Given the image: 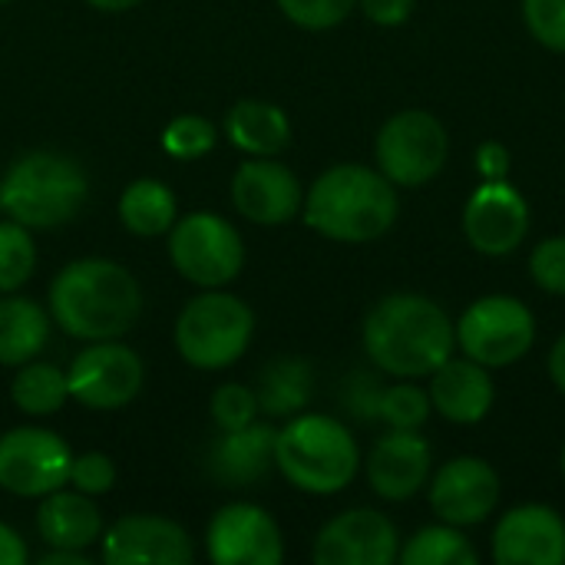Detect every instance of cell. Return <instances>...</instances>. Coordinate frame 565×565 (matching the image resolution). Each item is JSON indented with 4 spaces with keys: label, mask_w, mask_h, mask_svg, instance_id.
<instances>
[{
    "label": "cell",
    "mask_w": 565,
    "mask_h": 565,
    "mask_svg": "<svg viewBox=\"0 0 565 565\" xmlns=\"http://www.w3.org/2000/svg\"><path fill=\"white\" fill-rule=\"evenodd\" d=\"M371 364L391 377H430L457 351V324L427 295L401 291L381 298L361 331Z\"/></svg>",
    "instance_id": "6da1fadb"
},
{
    "label": "cell",
    "mask_w": 565,
    "mask_h": 565,
    "mask_svg": "<svg viewBox=\"0 0 565 565\" xmlns=\"http://www.w3.org/2000/svg\"><path fill=\"white\" fill-rule=\"evenodd\" d=\"M139 311V281L109 258H76L63 265L50 285V315L56 328L79 341H116L132 331Z\"/></svg>",
    "instance_id": "7a4b0ae2"
},
{
    "label": "cell",
    "mask_w": 565,
    "mask_h": 565,
    "mask_svg": "<svg viewBox=\"0 0 565 565\" xmlns=\"http://www.w3.org/2000/svg\"><path fill=\"white\" fill-rule=\"evenodd\" d=\"M305 222L331 242H374L397 222L401 202L394 182L371 166L341 162L315 179L305 192Z\"/></svg>",
    "instance_id": "3957f363"
},
{
    "label": "cell",
    "mask_w": 565,
    "mask_h": 565,
    "mask_svg": "<svg viewBox=\"0 0 565 565\" xmlns=\"http://www.w3.org/2000/svg\"><path fill=\"white\" fill-rule=\"evenodd\" d=\"M275 467L281 477L311 497L348 490L361 470L354 434L328 414H295L275 437Z\"/></svg>",
    "instance_id": "277c9868"
},
{
    "label": "cell",
    "mask_w": 565,
    "mask_h": 565,
    "mask_svg": "<svg viewBox=\"0 0 565 565\" xmlns=\"http://www.w3.org/2000/svg\"><path fill=\"white\" fill-rule=\"evenodd\" d=\"M89 182L76 159L63 152H26L0 179V212L20 225H66L86 202Z\"/></svg>",
    "instance_id": "5b68a950"
},
{
    "label": "cell",
    "mask_w": 565,
    "mask_h": 565,
    "mask_svg": "<svg viewBox=\"0 0 565 565\" xmlns=\"http://www.w3.org/2000/svg\"><path fill=\"white\" fill-rule=\"evenodd\" d=\"M255 315L228 291L205 288L175 318V351L185 364L199 371L232 367L252 344Z\"/></svg>",
    "instance_id": "8992f818"
},
{
    "label": "cell",
    "mask_w": 565,
    "mask_h": 565,
    "mask_svg": "<svg viewBox=\"0 0 565 565\" xmlns=\"http://www.w3.org/2000/svg\"><path fill=\"white\" fill-rule=\"evenodd\" d=\"M169 258L195 288H225L245 265V242L228 218L189 212L169 228Z\"/></svg>",
    "instance_id": "52a82bcc"
},
{
    "label": "cell",
    "mask_w": 565,
    "mask_h": 565,
    "mask_svg": "<svg viewBox=\"0 0 565 565\" xmlns=\"http://www.w3.org/2000/svg\"><path fill=\"white\" fill-rule=\"evenodd\" d=\"M536 341L533 311L513 295L477 298L457 321V348L483 367H510L530 354Z\"/></svg>",
    "instance_id": "ba28073f"
},
{
    "label": "cell",
    "mask_w": 565,
    "mask_h": 565,
    "mask_svg": "<svg viewBox=\"0 0 565 565\" xmlns=\"http://www.w3.org/2000/svg\"><path fill=\"white\" fill-rule=\"evenodd\" d=\"M450 139L444 122L427 113V109H404L394 113L374 142V159L377 169L394 182V185H424L440 175L447 166Z\"/></svg>",
    "instance_id": "9c48e42d"
},
{
    "label": "cell",
    "mask_w": 565,
    "mask_h": 565,
    "mask_svg": "<svg viewBox=\"0 0 565 565\" xmlns=\"http://www.w3.org/2000/svg\"><path fill=\"white\" fill-rule=\"evenodd\" d=\"M73 450L63 437L43 427H13L0 437V490L43 500L53 490H63L70 480Z\"/></svg>",
    "instance_id": "30bf717a"
},
{
    "label": "cell",
    "mask_w": 565,
    "mask_h": 565,
    "mask_svg": "<svg viewBox=\"0 0 565 565\" xmlns=\"http://www.w3.org/2000/svg\"><path fill=\"white\" fill-rule=\"evenodd\" d=\"M66 381L70 401L83 404L86 411H119L142 391L146 371L139 354L129 344H119V338L86 341L66 371Z\"/></svg>",
    "instance_id": "8fae6325"
},
{
    "label": "cell",
    "mask_w": 565,
    "mask_h": 565,
    "mask_svg": "<svg viewBox=\"0 0 565 565\" xmlns=\"http://www.w3.org/2000/svg\"><path fill=\"white\" fill-rule=\"evenodd\" d=\"M530 232V205L507 179H483V185L463 205L467 242L490 258H503L523 245Z\"/></svg>",
    "instance_id": "7c38bea8"
},
{
    "label": "cell",
    "mask_w": 565,
    "mask_h": 565,
    "mask_svg": "<svg viewBox=\"0 0 565 565\" xmlns=\"http://www.w3.org/2000/svg\"><path fill=\"white\" fill-rule=\"evenodd\" d=\"M205 550L215 565H278L285 559L278 523L255 503L222 507L209 523Z\"/></svg>",
    "instance_id": "4fadbf2b"
},
{
    "label": "cell",
    "mask_w": 565,
    "mask_h": 565,
    "mask_svg": "<svg viewBox=\"0 0 565 565\" xmlns=\"http://www.w3.org/2000/svg\"><path fill=\"white\" fill-rule=\"evenodd\" d=\"M311 556L318 565H391L401 556V536L384 513L361 507L324 523Z\"/></svg>",
    "instance_id": "5bb4252c"
},
{
    "label": "cell",
    "mask_w": 565,
    "mask_h": 565,
    "mask_svg": "<svg viewBox=\"0 0 565 565\" xmlns=\"http://www.w3.org/2000/svg\"><path fill=\"white\" fill-rule=\"evenodd\" d=\"M232 205L245 222L278 228L301 212L305 189L288 166L271 156H252L232 175Z\"/></svg>",
    "instance_id": "9a60e30c"
},
{
    "label": "cell",
    "mask_w": 565,
    "mask_h": 565,
    "mask_svg": "<svg viewBox=\"0 0 565 565\" xmlns=\"http://www.w3.org/2000/svg\"><path fill=\"white\" fill-rule=\"evenodd\" d=\"M430 507L450 526H477L483 523L500 503V477L480 457H457L447 460L430 477Z\"/></svg>",
    "instance_id": "2e32d148"
},
{
    "label": "cell",
    "mask_w": 565,
    "mask_h": 565,
    "mask_svg": "<svg viewBox=\"0 0 565 565\" xmlns=\"http://www.w3.org/2000/svg\"><path fill=\"white\" fill-rule=\"evenodd\" d=\"M192 536L166 516H122L103 536V563L109 565H189Z\"/></svg>",
    "instance_id": "e0dca14e"
},
{
    "label": "cell",
    "mask_w": 565,
    "mask_h": 565,
    "mask_svg": "<svg viewBox=\"0 0 565 565\" xmlns=\"http://www.w3.org/2000/svg\"><path fill=\"white\" fill-rule=\"evenodd\" d=\"M493 559L500 565H563L565 520L543 503L513 507L493 530Z\"/></svg>",
    "instance_id": "ac0fdd59"
},
{
    "label": "cell",
    "mask_w": 565,
    "mask_h": 565,
    "mask_svg": "<svg viewBox=\"0 0 565 565\" xmlns=\"http://www.w3.org/2000/svg\"><path fill=\"white\" fill-rule=\"evenodd\" d=\"M430 444L417 430H391L367 457V480L381 500L404 503L430 483Z\"/></svg>",
    "instance_id": "d6986e66"
},
{
    "label": "cell",
    "mask_w": 565,
    "mask_h": 565,
    "mask_svg": "<svg viewBox=\"0 0 565 565\" xmlns=\"http://www.w3.org/2000/svg\"><path fill=\"white\" fill-rule=\"evenodd\" d=\"M430 404L440 417H447L450 424H480L493 401H497V387L490 377V367L463 358H447L434 374H430Z\"/></svg>",
    "instance_id": "ffe728a7"
},
{
    "label": "cell",
    "mask_w": 565,
    "mask_h": 565,
    "mask_svg": "<svg viewBox=\"0 0 565 565\" xmlns=\"http://www.w3.org/2000/svg\"><path fill=\"white\" fill-rule=\"evenodd\" d=\"M275 437L271 424L252 420L238 430H222V437L209 447V473L225 490L255 487L275 467Z\"/></svg>",
    "instance_id": "44dd1931"
},
{
    "label": "cell",
    "mask_w": 565,
    "mask_h": 565,
    "mask_svg": "<svg viewBox=\"0 0 565 565\" xmlns=\"http://www.w3.org/2000/svg\"><path fill=\"white\" fill-rule=\"evenodd\" d=\"M36 533L50 550L86 553L96 540H103V516L93 497L79 490H53L36 510Z\"/></svg>",
    "instance_id": "7402d4cb"
},
{
    "label": "cell",
    "mask_w": 565,
    "mask_h": 565,
    "mask_svg": "<svg viewBox=\"0 0 565 565\" xmlns=\"http://www.w3.org/2000/svg\"><path fill=\"white\" fill-rule=\"evenodd\" d=\"M225 136L245 156H278L291 142V119L265 99H242L225 116Z\"/></svg>",
    "instance_id": "603a6c76"
},
{
    "label": "cell",
    "mask_w": 565,
    "mask_h": 565,
    "mask_svg": "<svg viewBox=\"0 0 565 565\" xmlns=\"http://www.w3.org/2000/svg\"><path fill=\"white\" fill-rule=\"evenodd\" d=\"M50 341V315L23 295H0V367L33 361Z\"/></svg>",
    "instance_id": "cb8c5ba5"
},
{
    "label": "cell",
    "mask_w": 565,
    "mask_h": 565,
    "mask_svg": "<svg viewBox=\"0 0 565 565\" xmlns=\"http://www.w3.org/2000/svg\"><path fill=\"white\" fill-rule=\"evenodd\" d=\"M179 218L175 192L159 179H136L119 195V222L139 238L166 235Z\"/></svg>",
    "instance_id": "d4e9b609"
},
{
    "label": "cell",
    "mask_w": 565,
    "mask_h": 565,
    "mask_svg": "<svg viewBox=\"0 0 565 565\" xmlns=\"http://www.w3.org/2000/svg\"><path fill=\"white\" fill-rule=\"evenodd\" d=\"M315 377L301 358H278L271 361L255 387L258 411L268 417H295L311 404Z\"/></svg>",
    "instance_id": "484cf974"
},
{
    "label": "cell",
    "mask_w": 565,
    "mask_h": 565,
    "mask_svg": "<svg viewBox=\"0 0 565 565\" xmlns=\"http://www.w3.org/2000/svg\"><path fill=\"white\" fill-rule=\"evenodd\" d=\"M10 397H13L17 411H23L30 417H50V414L63 411V404L70 401L66 371H60L56 364H46V361H26V364H20V371L10 384Z\"/></svg>",
    "instance_id": "4316f807"
},
{
    "label": "cell",
    "mask_w": 565,
    "mask_h": 565,
    "mask_svg": "<svg viewBox=\"0 0 565 565\" xmlns=\"http://www.w3.org/2000/svg\"><path fill=\"white\" fill-rule=\"evenodd\" d=\"M397 563L404 565H477L480 553L473 550V543L463 536L460 526L440 523V526H427L420 533H414L407 540V546H401Z\"/></svg>",
    "instance_id": "83f0119b"
},
{
    "label": "cell",
    "mask_w": 565,
    "mask_h": 565,
    "mask_svg": "<svg viewBox=\"0 0 565 565\" xmlns=\"http://www.w3.org/2000/svg\"><path fill=\"white\" fill-rule=\"evenodd\" d=\"M36 268V245L26 225L3 218L0 222V295L20 291Z\"/></svg>",
    "instance_id": "f1b7e54d"
},
{
    "label": "cell",
    "mask_w": 565,
    "mask_h": 565,
    "mask_svg": "<svg viewBox=\"0 0 565 565\" xmlns=\"http://www.w3.org/2000/svg\"><path fill=\"white\" fill-rule=\"evenodd\" d=\"M434 404L430 394L417 384H391L377 394L374 420L387 424L391 430H420L430 417Z\"/></svg>",
    "instance_id": "f546056e"
},
{
    "label": "cell",
    "mask_w": 565,
    "mask_h": 565,
    "mask_svg": "<svg viewBox=\"0 0 565 565\" xmlns=\"http://www.w3.org/2000/svg\"><path fill=\"white\" fill-rule=\"evenodd\" d=\"M218 142V132L212 126V119L199 116V113H182L175 119L166 122L162 129V149L166 156L172 159H182V162H192V159H202L215 149Z\"/></svg>",
    "instance_id": "4dcf8cb0"
},
{
    "label": "cell",
    "mask_w": 565,
    "mask_h": 565,
    "mask_svg": "<svg viewBox=\"0 0 565 565\" xmlns=\"http://www.w3.org/2000/svg\"><path fill=\"white\" fill-rule=\"evenodd\" d=\"M209 411H212V420L218 430H238V427H248L252 420H258V397L252 387L245 384H222L212 401H209Z\"/></svg>",
    "instance_id": "1f68e13d"
},
{
    "label": "cell",
    "mask_w": 565,
    "mask_h": 565,
    "mask_svg": "<svg viewBox=\"0 0 565 565\" xmlns=\"http://www.w3.org/2000/svg\"><path fill=\"white\" fill-rule=\"evenodd\" d=\"M275 3L301 30H331L348 20L358 0H275Z\"/></svg>",
    "instance_id": "d6a6232c"
},
{
    "label": "cell",
    "mask_w": 565,
    "mask_h": 565,
    "mask_svg": "<svg viewBox=\"0 0 565 565\" xmlns=\"http://www.w3.org/2000/svg\"><path fill=\"white\" fill-rule=\"evenodd\" d=\"M66 487H73L86 497H103L116 487V463L99 450H86V454L73 457Z\"/></svg>",
    "instance_id": "836d02e7"
},
{
    "label": "cell",
    "mask_w": 565,
    "mask_h": 565,
    "mask_svg": "<svg viewBox=\"0 0 565 565\" xmlns=\"http://www.w3.org/2000/svg\"><path fill=\"white\" fill-rule=\"evenodd\" d=\"M523 17L543 46L565 53V0H523Z\"/></svg>",
    "instance_id": "e575fe53"
},
{
    "label": "cell",
    "mask_w": 565,
    "mask_h": 565,
    "mask_svg": "<svg viewBox=\"0 0 565 565\" xmlns=\"http://www.w3.org/2000/svg\"><path fill=\"white\" fill-rule=\"evenodd\" d=\"M530 275L533 281L550 291V295H565V235L546 238L533 248L530 255Z\"/></svg>",
    "instance_id": "d590c367"
},
{
    "label": "cell",
    "mask_w": 565,
    "mask_h": 565,
    "mask_svg": "<svg viewBox=\"0 0 565 565\" xmlns=\"http://www.w3.org/2000/svg\"><path fill=\"white\" fill-rule=\"evenodd\" d=\"M364 17L377 26H401L411 13L417 0H358Z\"/></svg>",
    "instance_id": "8d00e7d4"
},
{
    "label": "cell",
    "mask_w": 565,
    "mask_h": 565,
    "mask_svg": "<svg viewBox=\"0 0 565 565\" xmlns=\"http://www.w3.org/2000/svg\"><path fill=\"white\" fill-rule=\"evenodd\" d=\"M510 166H513V156L503 142H483L477 149V169L483 179H507L510 175Z\"/></svg>",
    "instance_id": "74e56055"
},
{
    "label": "cell",
    "mask_w": 565,
    "mask_h": 565,
    "mask_svg": "<svg viewBox=\"0 0 565 565\" xmlns=\"http://www.w3.org/2000/svg\"><path fill=\"white\" fill-rule=\"evenodd\" d=\"M23 563H26V546H23V540H20L7 523H0V565Z\"/></svg>",
    "instance_id": "f35d334b"
},
{
    "label": "cell",
    "mask_w": 565,
    "mask_h": 565,
    "mask_svg": "<svg viewBox=\"0 0 565 565\" xmlns=\"http://www.w3.org/2000/svg\"><path fill=\"white\" fill-rule=\"evenodd\" d=\"M40 565H93V559L79 550H50L40 556Z\"/></svg>",
    "instance_id": "ab89813d"
},
{
    "label": "cell",
    "mask_w": 565,
    "mask_h": 565,
    "mask_svg": "<svg viewBox=\"0 0 565 565\" xmlns=\"http://www.w3.org/2000/svg\"><path fill=\"white\" fill-rule=\"evenodd\" d=\"M550 377H553V384L565 394V334L553 344V351H550Z\"/></svg>",
    "instance_id": "60d3db41"
},
{
    "label": "cell",
    "mask_w": 565,
    "mask_h": 565,
    "mask_svg": "<svg viewBox=\"0 0 565 565\" xmlns=\"http://www.w3.org/2000/svg\"><path fill=\"white\" fill-rule=\"evenodd\" d=\"M86 3L103 10V13H122V10H132L139 0H86Z\"/></svg>",
    "instance_id": "b9f144b4"
},
{
    "label": "cell",
    "mask_w": 565,
    "mask_h": 565,
    "mask_svg": "<svg viewBox=\"0 0 565 565\" xmlns=\"http://www.w3.org/2000/svg\"><path fill=\"white\" fill-rule=\"evenodd\" d=\"M559 467H563V480H565V447H563V460H559Z\"/></svg>",
    "instance_id": "7bdbcfd3"
},
{
    "label": "cell",
    "mask_w": 565,
    "mask_h": 565,
    "mask_svg": "<svg viewBox=\"0 0 565 565\" xmlns=\"http://www.w3.org/2000/svg\"><path fill=\"white\" fill-rule=\"evenodd\" d=\"M3 3H10V0H0V7H3Z\"/></svg>",
    "instance_id": "ee69618b"
}]
</instances>
